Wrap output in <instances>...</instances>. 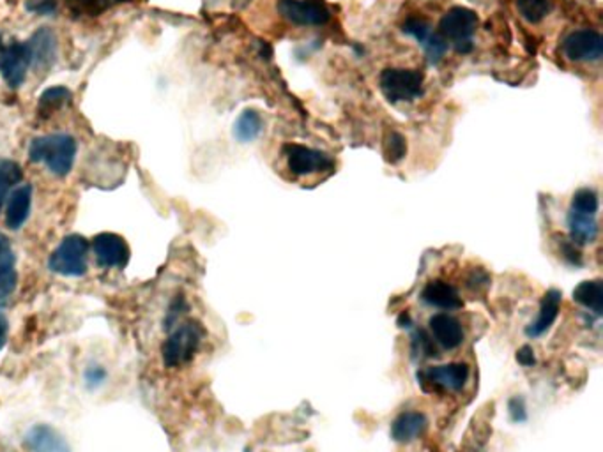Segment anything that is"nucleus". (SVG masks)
Instances as JSON below:
<instances>
[{"instance_id":"nucleus-1","label":"nucleus","mask_w":603,"mask_h":452,"mask_svg":"<svg viewBox=\"0 0 603 452\" xmlns=\"http://www.w3.org/2000/svg\"><path fill=\"white\" fill-rule=\"evenodd\" d=\"M208 330L202 322L186 318L169 332L162 345V359L165 368L177 370L190 364L202 348Z\"/></svg>"},{"instance_id":"nucleus-2","label":"nucleus","mask_w":603,"mask_h":452,"mask_svg":"<svg viewBox=\"0 0 603 452\" xmlns=\"http://www.w3.org/2000/svg\"><path fill=\"white\" fill-rule=\"evenodd\" d=\"M75 156L77 140L62 133L38 136L29 145V160L43 163L57 177H66L71 171Z\"/></svg>"},{"instance_id":"nucleus-3","label":"nucleus","mask_w":603,"mask_h":452,"mask_svg":"<svg viewBox=\"0 0 603 452\" xmlns=\"http://www.w3.org/2000/svg\"><path fill=\"white\" fill-rule=\"evenodd\" d=\"M479 25V18L473 9L464 5L450 7L439 20L437 32L448 46H453L457 53L468 55L474 50V36Z\"/></svg>"},{"instance_id":"nucleus-4","label":"nucleus","mask_w":603,"mask_h":452,"mask_svg":"<svg viewBox=\"0 0 603 452\" xmlns=\"http://www.w3.org/2000/svg\"><path fill=\"white\" fill-rule=\"evenodd\" d=\"M90 244L84 235H66L48 258L50 272L62 278H84L88 271Z\"/></svg>"},{"instance_id":"nucleus-5","label":"nucleus","mask_w":603,"mask_h":452,"mask_svg":"<svg viewBox=\"0 0 603 452\" xmlns=\"http://www.w3.org/2000/svg\"><path fill=\"white\" fill-rule=\"evenodd\" d=\"M425 77L418 69L388 68L379 77V87L391 105L413 103L423 94Z\"/></svg>"},{"instance_id":"nucleus-6","label":"nucleus","mask_w":603,"mask_h":452,"mask_svg":"<svg viewBox=\"0 0 603 452\" xmlns=\"http://www.w3.org/2000/svg\"><path fill=\"white\" fill-rule=\"evenodd\" d=\"M287 170L294 177H310L319 173H331L337 166L333 156L320 149H311L302 143H285L282 147Z\"/></svg>"},{"instance_id":"nucleus-7","label":"nucleus","mask_w":603,"mask_h":452,"mask_svg":"<svg viewBox=\"0 0 603 452\" xmlns=\"http://www.w3.org/2000/svg\"><path fill=\"white\" fill-rule=\"evenodd\" d=\"M471 368L468 363H448L418 373L425 392H462L469 382Z\"/></svg>"},{"instance_id":"nucleus-8","label":"nucleus","mask_w":603,"mask_h":452,"mask_svg":"<svg viewBox=\"0 0 603 452\" xmlns=\"http://www.w3.org/2000/svg\"><path fill=\"white\" fill-rule=\"evenodd\" d=\"M278 14L294 27H322L331 20L324 0H278Z\"/></svg>"},{"instance_id":"nucleus-9","label":"nucleus","mask_w":603,"mask_h":452,"mask_svg":"<svg viewBox=\"0 0 603 452\" xmlns=\"http://www.w3.org/2000/svg\"><path fill=\"white\" fill-rule=\"evenodd\" d=\"M561 51L566 60L575 64H595L603 57L602 34L595 29L571 31L562 42Z\"/></svg>"},{"instance_id":"nucleus-10","label":"nucleus","mask_w":603,"mask_h":452,"mask_svg":"<svg viewBox=\"0 0 603 452\" xmlns=\"http://www.w3.org/2000/svg\"><path fill=\"white\" fill-rule=\"evenodd\" d=\"M92 253L99 269L125 271L130 263L131 249L125 237L112 232L97 234L92 239Z\"/></svg>"},{"instance_id":"nucleus-11","label":"nucleus","mask_w":603,"mask_h":452,"mask_svg":"<svg viewBox=\"0 0 603 452\" xmlns=\"http://www.w3.org/2000/svg\"><path fill=\"white\" fill-rule=\"evenodd\" d=\"M29 69H32V57L27 42H13L0 51V75L11 88H18L25 82Z\"/></svg>"},{"instance_id":"nucleus-12","label":"nucleus","mask_w":603,"mask_h":452,"mask_svg":"<svg viewBox=\"0 0 603 452\" xmlns=\"http://www.w3.org/2000/svg\"><path fill=\"white\" fill-rule=\"evenodd\" d=\"M402 32L411 36L413 40H416L418 44H422L427 60L431 62V66L439 64L446 51H448V44L439 36V32H435L431 29V22L422 18V16H409L404 25H402Z\"/></svg>"},{"instance_id":"nucleus-13","label":"nucleus","mask_w":603,"mask_h":452,"mask_svg":"<svg viewBox=\"0 0 603 452\" xmlns=\"http://www.w3.org/2000/svg\"><path fill=\"white\" fill-rule=\"evenodd\" d=\"M23 447L29 452H73L68 438L48 422H38L25 431Z\"/></svg>"},{"instance_id":"nucleus-14","label":"nucleus","mask_w":603,"mask_h":452,"mask_svg":"<svg viewBox=\"0 0 603 452\" xmlns=\"http://www.w3.org/2000/svg\"><path fill=\"white\" fill-rule=\"evenodd\" d=\"M429 329L433 343H437L442 350L453 352L460 348L466 341V330L459 318L448 313H435L429 320Z\"/></svg>"},{"instance_id":"nucleus-15","label":"nucleus","mask_w":603,"mask_h":452,"mask_svg":"<svg viewBox=\"0 0 603 452\" xmlns=\"http://www.w3.org/2000/svg\"><path fill=\"white\" fill-rule=\"evenodd\" d=\"M431 420L423 411H402L391 424V438L396 444H413L425 437L429 431Z\"/></svg>"},{"instance_id":"nucleus-16","label":"nucleus","mask_w":603,"mask_h":452,"mask_svg":"<svg viewBox=\"0 0 603 452\" xmlns=\"http://www.w3.org/2000/svg\"><path fill=\"white\" fill-rule=\"evenodd\" d=\"M420 299L427 306L441 311H457L464 308V300L459 288L446 280H431L422 290Z\"/></svg>"},{"instance_id":"nucleus-17","label":"nucleus","mask_w":603,"mask_h":452,"mask_svg":"<svg viewBox=\"0 0 603 452\" xmlns=\"http://www.w3.org/2000/svg\"><path fill=\"white\" fill-rule=\"evenodd\" d=\"M561 304H562V293L556 288H551L545 291L542 302H540V309H538V317L534 322H531L525 327V336L531 339L542 337L543 334H547L549 330L552 329V326L556 324L558 317H560Z\"/></svg>"},{"instance_id":"nucleus-18","label":"nucleus","mask_w":603,"mask_h":452,"mask_svg":"<svg viewBox=\"0 0 603 452\" xmlns=\"http://www.w3.org/2000/svg\"><path fill=\"white\" fill-rule=\"evenodd\" d=\"M5 216H4V221H5V226L9 230H20L29 216H31V208H32V186L31 184H22V186H16L7 202H5Z\"/></svg>"},{"instance_id":"nucleus-19","label":"nucleus","mask_w":603,"mask_h":452,"mask_svg":"<svg viewBox=\"0 0 603 452\" xmlns=\"http://www.w3.org/2000/svg\"><path fill=\"white\" fill-rule=\"evenodd\" d=\"M566 226L570 234V241L575 243L577 246H589L598 239L600 234V225L597 216L591 214H582L575 210H568L566 216Z\"/></svg>"},{"instance_id":"nucleus-20","label":"nucleus","mask_w":603,"mask_h":452,"mask_svg":"<svg viewBox=\"0 0 603 452\" xmlns=\"http://www.w3.org/2000/svg\"><path fill=\"white\" fill-rule=\"evenodd\" d=\"M18 287L16 254L11 241L0 232V302L7 300Z\"/></svg>"},{"instance_id":"nucleus-21","label":"nucleus","mask_w":603,"mask_h":452,"mask_svg":"<svg viewBox=\"0 0 603 452\" xmlns=\"http://www.w3.org/2000/svg\"><path fill=\"white\" fill-rule=\"evenodd\" d=\"M27 44L32 57V69H48L55 62L57 38L48 27H42L38 32H34Z\"/></svg>"},{"instance_id":"nucleus-22","label":"nucleus","mask_w":603,"mask_h":452,"mask_svg":"<svg viewBox=\"0 0 603 452\" xmlns=\"http://www.w3.org/2000/svg\"><path fill=\"white\" fill-rule=\"evenodd\" d=\"M573 302L589 309L593 315L602 317L603 313V283L602 280H586L573 290Z\"/></svg>"},{"instance_id":"nucleus-23","label":"nucleus","mask_w":603,"mask_h":452,"mask_svg":"<svg viewBox=\"0 0 603 452\" xmlns=\"http://www.w3.org/2000/svg\"><path fill=\"white\" fill-rule=\"evenodd\" d=\"M264 131V119L255 108H246L234 124V136L239 143H250L257 140Z\"/></svg>"},{"instance_id":"nucleus-24","label":"nucleus","mask_w":603,"mask_h":452,"mask_svg":"<svg viewBox=\"0 0 603 452\" xmlns=\"http://www.w3.org/2000/svg\"><path fill=\"white\" fill-rule=\"evenodd\" d=\"M73 101V92L64 87V85H57V87H50L46 88L43 94L40 96L38 101V112L43 117H50L51 114L62 110L64 106H68Z\"/></svg>"},{"instance_id":"nucleus-25","label":"nucleus","mask_w":603,"mask_h":452,"mask_svg":"<svg viewBox=\"0 0 603 452\" xmlns=\"http://www.w3.org/2000/svg\"><path fill=\"white\" fill-rule=\"evenodd\" d=\"M23 170L13 160L0 158V212L5 206L11 191L22 182Z\"/></svg>"},{"instance_id":"nucleus-26","label":"nucleus","mask_w":603,"mask_h":452,"mask_svg":"<svg viewBox=\"0 0 603 452\" xmlns=\"http://www.w3.org/2000/svg\"><path fill=\"white\" fill-rule=\"evenodd\" d=\"M515 9L527 23L538 25L552 13L554 4L552 0H515Z\"/></svg>"},{"instance_id":"nucleus-27","label":"nucleus","mask_w":603,"mask_h":452,"mask_svg":"<svg viewBox=\"0 0 603 452\" xmlns=\"http://www.w3.org/2000/svg\"><path fill=\"white\" fill-rule=\"evenodd\" d=\"M383 154H385V160L391 165L400 163L407 156L405 136L398 131H386L385 140H383Z\"/></svg>"},{"instance_id":"nucleus-28","label":"nucleus","mask_w":603,"mask_h":452,"mask_svg":"<svg viewBox=\"0 0 603 452\" xmlns=\"http://www.w3.org/2000/svg\"><path fill=\"white\" fill-rule=\"evenodd\" d=\"M598 208H600V197H598V193L595 189H591V188H580L579 191L573 193L570 210L582 212V214H591V216H598Z\"/></svg>"},{"instance_id":"nucleus-29","label":"nucleus","mask_w":603,"mask_h":452,"mask_svg":"<svg viewBox=\"0 0 603 452\" xmlns=\"http://www.w3.org/2000/svg\"><path fill=\"white\" fill-rule=\"evenodd\" d=\"M188 311H190L188 299H186L182 293L175 295L172 300H171V304H169L167 311H165V318H163V330L171 332V330L175 329V327H177L181 322H184V320H186V317H188Z\"/></svg>"},{"instance_id":"nucleus-30","label":"nucleus","mask_w":603,"mask_h":452,"mask_svg":"<svg viewBox=\"0 0 603 452\" xmlns=\"http://www.w3.org/2000/svg\"><path fill=\"white\" fill-rule=\"evenodd\" d=\"M108 370L101 364V363H88L86 368H84V373H82V380H84V385H86L87 391L94 392L97 389H101L107 382H108Z\"/></svg>"},{"instance_id":"nucleus-31","label":"nucleus","mask_w":603,"mask_h":452,"mask_svg":"<svg viewBox=\"0 0 603 452\" xmlns=\"http://www.w3.org/2000/svg\"><path fill=\"white\" fill-rule=\"evenodd\" d=\"M556 244H558V251H560L561 258L571 265V267H582L584 265V254L580 251V246H577L575 243H571L568 237L564 235H558L556 237Z\"/></svg>"},{"instance_id":"nucleus-32","label":"nucleus","mask_w":603,"mask_h":452,"mask_svg":"<svg viewBox=\"0 0 603 452\" xmlns=\"http://www.w3.org/2000/svg\"><path fill=\"white\" fill-rule=\"evenodd\" d=\"M413 354L414 357H422V359H431L435 357V346H433V339L431 334H427L425 330H416L413 336Z\"/></svg>"},{"instance_id":"nucleus-33","label":"nucleus","mask_w":603,"mask_h":452,"mask_svg":"<svg viewBox=\"0 0 603 452\" xmlns=\"http://www.w3.org/2000/svg\"><path fill=\"white\" fill-rule=\"evenodd\" d=\"M490 274L485 271V267H474L466 274V288L473 293H483L490 287Z\"/></svg>"},{"instance_id":"nucleus-34","label":"nucleus","mask_w":603,"mask_h":452,"mask_svg":"<svg viewBox=\"0 0 603 452\" xmlns=\"http://www.w3.org/2000/svg\"><path fill=\"white\" fill-rule=\"evenodd\" d=\"M508 413H510V419H512L515 424H524V422L529 419L527 407H525V401H524L522 396H514V398L508 401Z\"/></svg>"},{"instance_id":"nucleus-35","label":"nucleus","mask_w":603,"mask_h":452,"mask_svg":"<svg viewBox=\"0 0 603 452\" xmlns=\"http://www.w3.org/2000/svg\"><path fill=\"white\" fill-rule=\"evenodd\" d=\"M25 7L36 14H53L57 11V0H27Z\"/></svg>"},{"instance_id":"nucleus-36","label":"nucleus","mask_w":603,"mask_h":452,"mask_svg":"<svg viewBox=\"0 0 603 452\" xmlns=\"http://www.w3.org/2000/svg\"><path fill=\"white\" fill-rule=\"evenodd\" d=\"M515 359H517L518 364L524 366V368L536 366V354H534V348L529 346V345H524V346L518 348Z\"/></svg>"},{"instance_id":"nucleus-37","label":"nucleus","mask_w":603,"mask_h":452,"mask_svg":"<svg viewBox=\"0 0 603 452\" xmlns=\"http://www.w3.org/2000/svg\"><path fill=\"white\" fill-rule=\"evenodd\" d=\"M9 337V318L7 315L0 309V352L5 348Z\"/></svg>"},{"instance_id":"nucleus-38","label":"nucleus","mask_w":603,"mask_h":452,"mask_svg":"<svg viewBox=\"0 0 603 452\" xmlns=\"http://www.w3.org/2000/svg\"><path fill=\"white\" fill-rule=\"evenodd\" d=\"M396 326H398L400 329H411V327H413V318H411V315H409L407 311L400 313V317L396 318Z\"/></svg>"},{"instance_id":"nucleus-39","label":"nucleus","mask_w":603,"mask_h":452,"mask_svg":"<svg viewBox=\"0 0 603 452\" xmlns=\"http://www.w3.org/2000/svg\"><path fill=\"white\" fill-rule=\"evenodd\" d=\"M112 7L117 5V4H128V2H140V0H107Z\"/></svg>"},{"instance_id":"nucleus-40","label":"nucleus","mask_w":603,"mask_h":452,"mask_svg":"<svg viewBox=\"0 0 603 452\" xmlns=\"http://www.w3.org/2000/svg\"><path fill=\"white\" fill-rule=\"evenodd\" d=\"M245 452H252V451H250V449H246V451H245Z\"/></svg>"}]
</instances>
